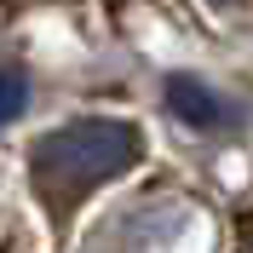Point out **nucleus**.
Listing matches in <instances>:
<instances>
[{
	"mask_svg": "<svg viewBox=\"0 0 253 253\" xmlns=\"http://www.w3.org/2000/svg\"><path fill=\"white\" fill-rule=\"evenodd\" d=\"M132 161H138V132L126 121H75V126H58L35 150V184L46 196H81Z\"/></svg>",
	"mask_w": 253,
	"mask_h": 253,
	"instance_id": "nucleus-1",
	"label": "nucleus"
},
{
	"mask_svg": "<svg viewBox=\"0 0 253 253\" xmlns=\"http://www.w3.org/2000/svg\"><path fill=\"white\" fill-rule=\"evenodd\" d=\"M167 110H173L178 121L202 126V132H213V126H230V121H236V110H230V104H224L213 86H202L196 75H173V81H167Z\"/></svg>",
	"mask_w": 253,
	"mask_h": 253,
	"instance_id": "nucleus-2",
	"label": "nucleus"
},
{
	"mask_svg": "<svg viewBox=\"0 0 253 253\" xmlns=\"http://www.w3.org/2000/svg\"><path fill=\"white\" fill-rule=\"evenodd\" d=\"M23 104H29V75L23 69H0V126L17 121Z\"/></svg>",
	"mask_w": 253,
	"mask_h": 253,
	"instance_id": "nucleus-3",
	"label": "nucleus"
},
{
	"mask_svg": "<svg viewBox=\"0 0 253 253\" xmlns=\"http://www.w3.org/2000/svg\"><path fill=\"white\" fill-rule=\"evenodd\" d=\"M213 6H236V0H213Z\"/></svg>",
	"mask_w": 253,
	"mask_h": 253,
	"instance_id": "nucleus-4",
	"label": "nucleus"
}]
</instances>
